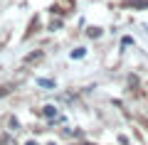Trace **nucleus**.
I'll return each instance as SVG.
<instances>
[{
  "label": "nucleus",
  "mask_w": 148,
  "mask_h": 145,
  "mask_svg": "<svg viewBox=\"0 0 148 145\" xmlns=\"http://www.w3.org/2000/svg\"><path fill=\"white\" fill-rule=\"evenodd\" d=\"M45 116H47V118H54V116H57V108H54V106H45Z\"/></svg>",
  "instance_id": "f257e3e1"
},
{
  "label": "nucleus",
  "mask_w": 148,
  "mask_h": 145,
  "mask_svg": "<svg viewBox=\"0 0 148 145\" xmlns=\"http://www.w3.org/2000/svg\"><path fill=\"white\" fill-rule=\"evenodd\" d=\"M37 84H40V86H47V88L54 86V81H49V79H37Z\"/></svg>",
  "instance_id": "f03ea898"
},
{
  "label": "nucleus",
  "mask_w": 148,
  "mask_h": 145,
  "mask_svg": "<svg viewBox=\"0 0 148 145\" xmlns=\"http://www.w3.org/2000/svg\"><path fill=\"white\" fill-rule=\"evenodd\" d=\"M84 49H74V52H72V59H82V57H84Z\"/></svg>",
  "instance_id": "7ed1b4c3"
},
{
  "label": "nucleus",
  "mask_w": 148,
  "mask_h": 145,
  "mask_svg": "<svg viewBox=\"0 0 148 145\" xmlns=\"http://www.w3.org/2000/svg\"><path fill=\"white\" fill-rule=\"evenodd\" d=\"M99 35H101L99 27H89V37H99Z\"/></svg>",
  "instance_id": "20e7f679"
},
{
  "label": "nucleus",
  "mask_w": 148,
  "mask_h": 145,
  "mask_svg": "<svg viewBox=\"0 0 148 145\" xmlns=\"http://www.w3.org/2000/svg\"><path fill=\"white\" fill-rule=\"evenodd\" d=\"M133 5H136V7H146L148 3H146V0H133Z\"/></svg>",
  "instance_id": "39448f33"
},
{
  "label": "nucleus",
  "mask_w": 148,
  "mask_h": 145,
  "mask_svg": "<svg viewBox=\"0 0 148 145\" xmlns=\"http://www.w3.org/2000/svg\"><path fill=\"white\" fill-rule=\"evenodd\" d=\"M25 145H37V143H32V140H30V143H25Z\"/></svg>",
  "instance_id": "423d86ee"
}]
</instances>
